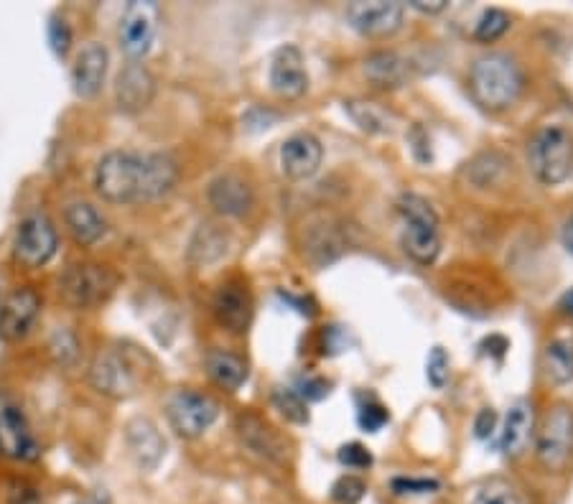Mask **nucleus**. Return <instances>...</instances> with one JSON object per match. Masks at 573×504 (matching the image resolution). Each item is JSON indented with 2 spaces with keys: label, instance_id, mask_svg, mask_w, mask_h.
<instances>
[{
  "label": "nucleus",
  "instance_id": "nucleus-16",
  "mask_svg": "<svg viewBox=\"0 0 573 504\" xmlns=\"http://www.w3.org/2000/svg\"><path fill=\"white\" fill-rule=\"evenodd\" d=\"M212 316L230 334H245L253 324V296L240 280H227L212 296Z\"/></svg>",
  "mask_w": 573,
  "mask_h": 504
},
{
  "label": "nucleus",
  "instance_id": "nucleus-9",
  "mask_svg": "<svg viewBox=\"0 0 573 504\" xmlns=\"http://www.w3.org/2000/svg\"><path fill=\"white\" fill-rule=\"evenodd\" d=\"M166 415L169 423L181 438H199L214 426V420L220 418V405L217 400L197 390H179L174 392L166 403Z\"/></svg>",
  "mask_w": 573,
  "mask_h": 504
},
{
  "label": "nucleus",
  "instance_id": "nucleus-26",
  "mask_svg": "<svg viewBox=\"0 0 573 504\" xmlns=\"http://www.w3.org/2000/svg\"><path fill=\"white\" fill-rule=\"evenodd\" d=\"M530 438H533V408L525 400H517L507 408L505 420H502V454L510 459L523 456L530 446Z\"/></svg>",
  "mask_w": 573,
  "mask_h": 504
},
{
  "label": "nucleus",
  "instance_id": "nucleus-11",
  "mask_svg": "<svg viewBox=\"0 0 573 504\" xmlns=\"http://www.w3.org/2000/svg\"><path fill=\"white\" fill-rule=\"evenodd\" d=\"M41 316V296L34 286H18L0 301V339L21 342Z\"/></svg>",
  "mask_w": 573,
  "mask_h": 504
},
{
  "label": "nucleus",
  "instance_id": "nucleus-8",
  "mask_svg": "<svg viewBox=\"0 0 573 504\" xmlns=\"http://www.w3.org/2000/svg\"><path fill=\"white\" fill-rule=\"evenodd\" d=\"M59 250V232L46 214L31 212L16 224L11 240V255L23 268H44Z\"/></svg>",
  "mask_w": 573,
  "mask_h": 504
},
{
  "label": "nucleus",
  "instance_id": "nucleus-23",
  "mask_svg": "<svg viewBox=\"0 0 573 504\" xmlns=\"http://www.w3.org/2000/svg\"><path fill=\"white\" fill-rule=\"evenodd\" d=\"M347 250V240H344L342 230L332 219H319V222H311L304 232V255L316 265V268H324V265L334 263V260Z\"/></svg>",
  "mask_w": 573,
  "mask_h": 504
},
{
  "label": "nucleus",
  "instance_id": "nucleus-41",
  "mask_svg": "<svg viewBox=\"0 0 573 504\" xmlns=\"http://www.w3.org/2000/svg\"><path fill=\"white\" fill-rule=\"evenodd\" d=\"M495 426H497L495 410L492 408L479 410L477 420H474V433H477V438H489L492 433H495Z\"/></svg>",
  "mask_w": 573,
  "mask_h": 504
},
{
  "label": "nucleus",
  "instance_id": "nucleus-27",
  "mask_svg": "<svg viewBox=\"0 0 573 504\" xmlns=\"http://www.w3.org/2000/svg\"><path fill=\"white\" fill-rule=\"evenodd\" d=\"M207 364V375L217 387L227 392H237L242 382L248 380V362L235 352H225V349H212L204 359Z\"/></svg>",
  "mask_w": 573,
  "mask_h": 504
},
{
  "label": "nucleus",
  "instance_id": "nucleus-19",
  "mask_svg": "<svg viewBox=\"0 0 573 504\" xmlns=\"http://www.w3.org/2000/svg\"><path fill=\"white\" fill-rule=\"evenodd\" d=\"M156 97V77L143 62H128L115 79V102L123 112H143Z\"/></svg>",
  "mask_w": 573,
  "mask_h": 504
},
{
  "label": "nucleus",
  "instance_id": "nucleus-25",
  "mask_svg": "<svg viewBox=\"0 0 573 504\" xmlns=\"http://www.w3.org/2000/svg\"><path fill=\"white\" fill-rule=\"evenodd\" d=\"M67 232L79 247H92L107 235V219L90 202H72L64 209Z\"/></svg>",
  "mask_w": 573,
  "mask_h": 504
},
{
  "label": "nucleus",
  "instance_id": "nucleus-24",
  "mask_svg": "<svg viewBox=\"0 0 573 504\" xmlns=\"http://www.w3.org/2000/svg\"><path fill=\"white\" fill-rule=\"evenodd\" d=\"M230 245V232H227L225 227H220L217 222H202L197 227V232L191 235L186 258H189L191 265H197V268H209V265L225 260V255L230 252Z\"/></svg>",
  "mask_w": 573,
  "mask_h": 504
},
{
  "label": "nucleus",
  "instance_id": "nucleus-35",
  "mask_svg": "<svg viewBox=\"0 0 573 504\" xmlns=\"http://www.w3.org/2000/svg\"><path fill=\"white\" fill-rule=\"evenodd\" d=\"M46 36H49V46L51 51L59 56V59H64V56L72 51V26H69V21L64 16H51L49 21V28H46Z\"/></svg>",
  "mask_w": 573,
  "mask_h": 504
},
{
  "label": "nucleus",
  "instance_id": "nucleus-21",
  "mask_svg": "<svg viewBox=\"0 0 573 504\" xmlns=\"http://www.w3.org/2000/svg\"><path fill=\"white\" fill-rule=\"evenodd\" d=\"M125 443H128V451L135 459V464L146 471L156 469L163 456H166V438L161 436L156 423L151 418H143V415L128 420Z\"/></svg>",
  "mask_w": 573,
  "mask_h": 504
},
{
  "label": "nucleus",
  "instance_id": "nucleus-5",
  "mask_svg": "<svg viewBox=\"0 0 573 504\" xmlns=\"http://www.w3.org/2000/svg\"><path fill=\"white\" fill-rule=\"evenodd\" d=\"M120 278L110 265L102 263H74L59 278V298L64 306L77 311H90L110 301Z\"/></svg>",
  "mask_w": 573,
  "mask_h": 504
},
{
  "label": "nucleus",
  "instance_id": "nucleus-44",
  "mask_svg": "<svg viewBox=\"0 0 573 504\" xmlns=\"http://www.w3.org/2000/svg\"><path fill=\"white\" fill-rule=\"evenodd\" d=\"M558 308H561L563 314H568V316H573V288L571 291L566 293V296L561 298V303H558Z\"/></svg>",
  "mask_w": 573,
  "mask_h": 504
},
{
  "label": "nucleus",
  "instance_id": "nucleus-30",
  "mask_svg": "<svg viewBox=\"0 0 573 504\" xmlns=\"http://www.w3.org/2000/svg\"><path fill=\"white\" fill-rule=\"evenodd\" d=\"M510 26V13H505L502 8H487V11L479 16L477 26H474V39H477L479 44H492V41L502 39V36L510 31Z\"/></svg>",
  "mask_w": 573,
  "mask_h": 504
},
{
  "label": "nucleus",
  "instance_id": "nucleus-32",
  "mask_svg": "<svg viewBox=\"0 0 573 504\" xmlns=\"http://www.w3.org/2000/svg\"><path fill=\"white\" fill-rule=\"evenodd\" d=\"M347 110L367 133H388V115L375 102H347Z\"/></svg>",
  "mask_w": 573,
  "mask_h": 504
},
{
  "label": "nucleus",
  "instance_id": "nucleus-22",
  "mask_svg": "<svg viewBox=\"0 0 573 504\" xmlns=\"http://www.w3.org/2000/svg\"><path fill=\"white\" fill-rule=\"evenodd\" d=\"M362 72L377 90H398L413 79V62L398 51H375L365 59Z\"/></svg>",
  "mask_w": 573,
  "mask_h": 504
},
{
  "label": "nucleus",
  "instance_id": "nucleus-45",
  "mask_svg": "<svg viewBox=\"0 0 573 504\" xmlns=\"http://www.w3.org/2000/svg\"><path fill=\"white\" fill-rule=\"evenodd\" d=\"M563 245L568 247V252H573V217L566 222V230H563Z\"/></svg>",
  "mask_w": 573,
  "mask_h": 504
},
{
  "label": "nucleus",
  "instance_id": "nucleus-37",
  "mask_svg": "<svg viewBox=\"0 0 573 504\" xmlns=\"http://www.w3.org/2000/svg\"><path fill=\"white\" fill-rule=\"evenodd\" d=\"M428 382H431L436 390H441V387L446 385V380H449V357H446V352L441 347H433L431 357H428Z\"/></svg>",
  "mask_w": 573,
  "mask_h": 504
},
{
  "label": "nucleus",
  "instance_id": "nucleus-15",
  "mask_svg": "<svg viewBox=\"0 0 573 504\" xmlns=\"http://www.w3.org/2000/svg\"><path fill=\"white\" fill-rule=\"evenodd\" d=\"M270 90L283 100H298L309 90V74L304 67V54L293 44L281 46L273 51L268 67Z\"/></svg>",
  "mask_w": 573,
  "mask_h": 504
},
{
  "label": "nucleus",
  "instance_id": "nucleus-6",
  "mask_svg": "<svg viewBox=\"0 0 573 504\" xmlns=\"http://www.w3.org/2000/svg\"><path fill=\"white\" fill-rule=\"evenodd\" d=\"M528 163L543 186L568 181L573 171V138L561 125H543L528 143Z\"/></svg>",
  "mask_w": 573,
  "mask_h": 504
},
{
  "label": "nucleus",
  "instance_id": "nucleus-40",
  "mask_svg": "<svg viewBox=\"0 0 573 504\" xmlns=\"http://www.w3.org/2000/svg\"><path fill=\"white\" fill-rule=\"evenodd\" d=\"M8 504H39V494L26 482H13L8 492Z\"/></svg>",
  "mask_w": 573,
  "mask_h": 504
},
{
  "label": "nucleus",
  "instance_id": "nucleus-1",
  "mask_svg": "<svg viewBox=\"0 0 573 504\" xmlns=\"http://www.w3.org/2000/svg\"><path fill=\"white\" fill-rule=\"evenodd\" d=\"M179 184V163L169 153L110 151L95 166V191L107 204L161 202Z\"/></svg>",
  "mask_w": 573,
  "mask_h": 504
},
{
  "label": "nucleus",
  "instance_id": "nucleus-3",
  "mask_svg": "<svg viewBox=\"0 0 573 504\" xmlns=\"http://www.w3.org/2000/svg\"><path fill=\"white\" fill-rule=\"evenodd\" d=\"M398 214L403 219V250L421 265L436 263L441 255V219L421 194H403L398 199Z\"/></svg>",
  "mask_w": 573,
  "mask_h": 504
},
{
  "label": "nucleus",
  "instance_id": "nucleus-13",
  "mask_svg": "<svg viewBox=\"0 0 573 504\" xmlns=\"http://www.w3.org/2000/svg\"><path fill=\"white\" fill-rule=\"evenodd\" d=\"M158 31V6L156 3H130L120 18V49L128 54L130 62H141L151 51Z\"/></svg>",
  "mask_w": 573,
  "mask_h": 504
},
{
  "label": "nucleus",
  "instance_id": "nucleus-4",
  "mask_svg": "<svg viewBox=\"0 0 573 504\" xmlns=\"http://www.w3.org/2000/svg\"><path fill=\"white\" fill-rule=\"evenodd\" d=\"M143 354L123 347H107L95 354L90 364V385L100 395L125 400L138 392L143 382Z\"/></svg>",
  "mask_w": 573,
  "mask_h": 504
},
{
  "label": "nucleus",
  "instance_id": "nucleus-42",
  "mask_svg": "<svg viewBox=\"0 0 573 504\" xmlns=\"http://www.w3.org/2000/svg\"><path fill=\"white\" fill-rule=\"evenodd\" d=\"M296 392L304 400H321L329 390H326V382L314 380V377H306V380L298 382V390Z\"/></svg>",
  "mask_w": 573,
  "mask_h": 504
},
{
  "label": "nucleus",
  "instance_id": "nucleus-33",
  "mask_svg": "<svg viewBox=\"0 0 573 504\" xmlns=\"http://www.w3.org/2000/svg\"><path fill=\"white\" fill-rule=\"evenodd\" d=\"M367 494L365 479L354 474L339 476L337 482L332 484V499L337 504H360Z\"/></svg>",
  "mask_w": 573,
  "mask_h": 504
},
{
  "label": "nucleus",
  "instance_id": "nucleus-20",
  "mask_svg": "<svg viewBox=\"0 0 573 504\" xmlns=\"http://www.w3.org/2000/svg\"><path fill=\"white\" fill-rule=\"evenodd\" d=\"M324 148L314 133H293L281 146V171L288 181H306L319 171Z\"/></svg>",
  "mask_w": 573,
  "mask_h": 504
},
{
  "label": "nucleus",
  "instance_id": "nucleus-38",
  "mask_svg": "<svg viewBox=\"0 0 573 504\" xmlns=\"http://www.w3.org/2000/svg\"><path fill=\"white\" fill-rule=\"evenodd\" d=\"M441 484L433 479H413V476H398L393 479L395 494H433L439 492Z\"/></svg>",
  "mask_w": 573,
  "mask_h": 504
},
{
  "label": "nucleus",
  "instance_id": "nucleus-18",
  "mask_svg": "<svg viewBox=\"0 0 573 504\" xmlns=\"http://www.w3.org/2000/svg\"><path fill=\"white\" fill-rule=\"evenodd\" d=\"M110 69V51L100 41H90L79 49L72 64V90L79 100H92L102 92Z\"/></svg>",
  "mask_w": 573,
  "mask_h": 504
},
{
  "label": "nucleus",
  "instance_id": "nucleus-12",
  "mask_svg": "<svg viewBox=\"0 0 573 504\" xmlns=\"http://www.w3.org/2000/svg\"><path fill=\"white\" fill-rule=\"evenodd\" d=\"M235 433L240 446L248 454L258 456L260 461H268V464H283L286 461V438L263 415L253 413V410L240 413L235 420Z\"/></svg>",
  "mask_w": 573,
  "mask_h": 504
},
{
  "label": "nucleus",
  "instance_id": "nucleus-34",
  "mask_svg": "<svg viewBox=\"0 0 573 504\" xmlns=\"http://www.w3.org/2000/svg\"><path fill=\"white\" fill-rule=\"evenodd\" d=\"M49 347H51V354H54V357H57V362L64 364V367H72V364L79 359L77 336H74L69 329H62V326L54 331Z\"/></svg>",
  "mask_w": 573,
  "mask_h": 504
},
{
  "label": "nucleus",
  "instance_id": "nucleus-36",
  "mask_svg": "<svg viewBox=\"0 0 573 504\" xmlns=\"http://www.w3.org/2000/svg\"><path fill=\"white\" fill-rule=\"evenodd\" d=\"M337 459L347 469H370L372 466L370 448H365L362 443H344L337 451Z\"/></svg>",
  "mask_w": 573,
  "mask_h": 504
},
{
  "label": "nucleus",
  "instance_id": "nucleus-14",
  "mask_svg": "<svg viewBox=\"0 0 573 504\" xmlns=\"http://www.w3.org/2000/svg\"><path fill=\"white\" fill-rule=\"evenodd\" d=\"M405 18V8L390 0H354L347 6L349 26L362 36L382 39L400 31Z\"/></svg>",
  "mask_w": 573,
  "mask_h": 504
},
{
  "label": "nucleus",
  "instance_id": "nucleus-39",
  "mask_svg": "<svg viewBox=\"0 0 573 504\" xmlns=\"http://www.w3.org/2000/svg\"><path fill=\"white\" fill-rule=\"evenodd\" d=\"M357 420H360V426L365 428V431L377 433L382 426H385V423H388V410L382 408V405H377V403H367L360 408V415H357Z\"/></svg>",
  "mask_w": 573,
  "mask_h": 504
},
{
  "label": "nucleus",
  "instance_id": "nucleus-46",
  "mask_svg": "<svg viewBox=\"0 0 573 504\" xmlns=\"http://www.w3.org/2000/svg\"><path fill=\"white\" fill-rule=\"evenodd\" d=\"M77 504H90V502H77Z\"/></svg>",
  "mask_w": 573,
  "mask_h": 504
},
{
  "label": "nucleus",
  "instance_id": "nucleus-7",
  "mask_svg": "<svg viewBox=\"0 0 573 504\" xmlns=\"http://www.w3.org/2000/svg\"><path fill=\"white\" fill-rule=\"evenodd\" d=\"M535 459L548 474H566L573 461V408L556 403L545 410L535 433Z\"/></svg>",
  "mask_w": 573,
  "mask_h": 504
},
{
  "label": "nucleus",
  "instance_id": "nucleus-31",
  "mask_svg": "<svg viewBox=\"0 0 573 504\" xmlns=\"http://www.w3.org/2000/svg\"><path fill=\"white\" fill-rule=\"evenodd\" d=\"M270 400H273L278 413L286 420H291V423H298V426L309 423V405H306V400L293 387H276Z\"/></svg>",
  "mask_w": 573,
  "mask_h": 504
},
{
  "label": "nucleus",
  "instance_id": "nucleus-10",
  "mask_svg": "<svg viewBox=\"0 0 573 504\" xmlns=\"http://www.w3.org/2000/svg\"><path fill=\"white\" fill-rule=\"evenodd\" d=\"M0 456L23 464H31L41 456V446L21 403L6 392L0 395Z\"/></svg>",
  "mask_w": 573,
  "mask_h": 504
},
{
  "label": "nucleus",
  "instance_id": "nucleus-28",
  "mask_svg": "<svg viewBox=\"0 0 573 504\" xmlns=\"http://www.w3.org/2000/svg\"><path fill=\"white\" fill-rule=\"evenodd\" d=\"M543 370L553 385L563 387L573 382V339L556 336L543 349Z\"/></svg>",
  "mask_w": 573,
  "mask_h": 504
},
{
  "label": "nucleus",
  "instance_id": "nucleus-2",
  "mask_svg": "<svg viewBox=\"0 0 573 504\" xmlns=\"http://www.w3.org/2000/svg\"><path fill=\"white\" fill-rule=\"evenodd\" d=\"M525 90V74L510 54L492 51L469 69V92L482 110L502 112L515 105Z\"/></svg>",
  "mask_w": 573,
  "mask_h": 504
},
{
  "label": "nucleus",
  "instance_id": "nucleus-29",
  "mask_svg": "<svg viewBox=\"0 0 573 504\" xmlns=\"http://www.w3.org/2000/svg\"><path fill=\"white\" fill-rule=\"evenodd\" d=\"M467 504H525L523 494L505 476H492L479 487H474Z\"/></svg>",
  "mask_w": 573,
  "mask_h": 504
},
{
  "label": "nucleus",
  "instance_id": "nucleus-17",
  "mask_svg": "<svg viewBox=\"0 0 573 504\" xmlns=\"http://www.w3.org/2000/svg\"><path fill=\"white\" fill-rule=\"evenodd\" d=\"M207 202L220 217L240 219L255 207V189L242 174L227 171V174H220L217 179L209 181Z\"/></svg>",
  "mask_w": 573,
  "mask_h": 504
},
{
  "label": "nucleus",
  "instance_id": "nucleus-43",
  "mask_svg": "<svg viewBox=\"0 0 573 504\" xmlns=\"http://www.w3.org/2000/svg\"><path fill=\"white\" fill-rule=\"evenodd\" d=\"M413 11L428 13V16H436V13H444L449 8V0H413Z\"/></svg>",
  "mask_w": 573,
  "mask_h": 504
}]
</instances>
